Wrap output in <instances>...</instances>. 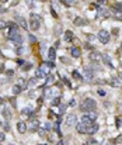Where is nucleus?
I'll return each instance as SVG.
<instances>
[{
    "instance_id": "1",
    "label": "nucleus",
    "mask_w": 122,
    "mask_h": 145,
    "mask_svg": "<svg viewBox=\"0 0 122 145\" xmlns=\"http://www.w3.org/2000/svg\"><path fill=\"white\" fill-rule=\"evenodd\" d=\"M95 107H97V103H95L94 99L87 97V99H84V100L82 102V104H80L79 108L82 111H84V113H91V111L95 110Z\"/></svg>"
},
{
    "instance_id": "2",
    "label": "nucleus",
    "mask_w": 122,
    "mask_h": 145,
    "mask_svg": "<svg viewBox=\"0 0 122 145\" xmlns=\"http://www.w3.org/2000/svg\"><path fill=\"white\" fill-rule=\"evenodd\" d=\"M30 27L32 28V31H38L41 27V17L35 13L30 14Z\"/></svg>"
},
{
    "instance_id": "3",
    "label": "nucleus",
    "mask_w": 122,
    "mask_h": 145,
    "mask_svg": "<svg viewBox=\"0 0 122 145\" xmlns=\"http://www.w3.org/2000/svg\"><path fill=\"white\" fill-rule=\"evenodd\" d=\"M82 120H83V123H86V124H94V121L97 120V113H94V111L86 113L82 117Z\"/></svg>"
},
{
    "instance_id": "4",
    "label": "nucleus",
    "mask_w": 122,
    "mask_h": 145,
    "mask_svg": "<svg viewBox=\"0 0 122 145\" xmlns=\"http://www.w3.org/2000/svg\"><path fill=\"white\" fill-rule=\"evenodd\" d=\"M97 38L100 40L101 44H108V42H110V33H108L107 30H100Z\"/></svg>"
},
{
    "instance_id": "5",
    "label": "nucleus",
    "mask_w": 122,
    "mask_h": 145,
    "mask_svg": "<svg viewBox=\"0 0 122 145\" xmlns=\"http://www.w3.org/2000/svg\"><path fill=\"white\" fill-rule=\"evenodd\" d=\"M53 68H55V63H53V62H51V61H49V62H45V63H42V65L39 66V69H41V72H42L44 75L46 76V75H48V72H49L51 69H53Z\"/></svg>"
},
{
    "instance_id": "6",
    "label": "nucleus",
    "mask_w": 122,
    "mask_h": 145,
    "mask_svg": "<svg viewBox=\"0 0 122 145\" xmlns=\"http://www.w3.org/2000/svg\"><path fill=\"white\" fill-rule=\"evenodd\" d=\"M9 38H10V41L15 45H22V41H24V38L20 35V33L18 34H9Z\"/></svg>"
},
{
    "instance_id": "7",
    "label": "nucleus",
    "mask_w": 122,
    "mask_h": 145,
    "mask_svg": "<svg viewBox=\"0 0 122 145\" xmlns=\"http://www.w3.org/2000/svg\"><path fill=\"white\" fill-rule=\"evenodd\" d=\"M88 59L91 62H100V61H102V54L97 52V51H93V52L88 54Z\"/></svg>"
},
{
    "instance_id": "8",
    "label": "nucleus",
    "mask_w": 122,
    "mask_h": 145,
    "mask_svg": "<svg viewBox=\"0 0 122 145\" xmlns=\"http://www.w3.org/2000/svg\"><path fill=\"white\" fill-rule=\"evenodd\" d=\"M76 121H77V117H76L75 114H70V115H67V117H66L65 125H66L67 128H69V127H73V125H76Z\"/></svg>"
},
{
    "instance_id": "9",
    "label": "nucleus",
    "mask_w": 122,
    "mask_h": 145,
    "mask_svg": "<svg viewBox=\"0 0 122 145\" xmlns=\"http://www.w3.org/2000/svg\"><path fill=\"white\" fill-rule=\"evenodd\" d=\"M88 125L90 124H86V123H79V124H76V131L80 134H87V131H88Z\"/></svg>"
},
{
    "instance_id": "10",
    "label": "nucleus",
    "mask_w": 122,
    "mask_h": 145,
    "mask_svg": "<svg viewBox=\"0 0 122 145\" xmlns=\"http://www.w3.org/2000/svg\"><path fill=\"white\" fill-rule=\"evenodd\" d=\"M7 27H9V34H18V33H20L18 25L15 24V23H9Z\"/></svg>"
},
{
    "instance_id": "11",
    "label": "nucleus",
    "mask_w": 122,
    "mask_h": 145,
    "mask_svg": "<svg viewBox=\"0 0 122 145\" xmlns=\"http://www.w3.org/2000/svg\"><path fill=\"white\" fill-rule=\"evenodd\" d=\"M84 78L88 79V80H91L94 78V70H93V68H90V66L84 68Z\"/></svg>"
},
{
    "instance_id": "12",
    "label": "nucleus",
    "mask_w": 122,
    "mask_h": 145,
    "mask_svg": "<svg viewBox=\"0 0 122 145\" xmlns=\"http://www.w3.org/2000/svg\"><path fill=\"white\" fill-rule=\"evenodd\" d=\"M15 21L18 23V25H20L21 28H24V30L28 28V24H27V21H25V18H22L21 16H15Z\"/></svg>"
},
{
    "instance_id": "13",
    "label": "nucleus",
    "mask_w": 122,
    "mask_h": 145,
    "mask_svg": "<svg viewBox=\"0 0 122 145\" xmlns=\"http://www.w3.org/2000/svg\"><path fill=\"white\" fill-rule=\"evenodd\" d=\"M30 130L32 131V133H37L38 130H39V121L35 118V120H31V125H30Z\"/></svg>"
},
{
    "instance_id": "14",
    "label": "nucleus",
    "mask_w": 122,
    "mask_h": 145,
    "mask_svg": "<svg viewBox=\"0 0 122 145\" xmlns=\"http://www.w3.org/2000/svg\"><path fill=\"white\" fill-rule=\"evenodd\" d=\"M17 131L20 134H24L25 131H27V124H25L24 121H18L17 123Z\"/></svg>"
},
{
    "instance_id": "15",
    "label": "nucleus",
    "mask_w": 122,
    "mask_h": 145,
    "mask_svg": "<svg viewBox=\"0 0 122 145\" xmlns=\"http://www.w3.org/2000/svg\"><path fill=\"white\" fill-rule=\"evenodd\" d=\"M2 113H3V115H4L6 120H10V118H11V110H10V107H9V106H4Z\"/></svg>"
},
{
    "instance_id": "16",
    "label": "nucleus",
    "mask_w": 122,
    "mask_h": 145,
    "mask_svg": "<svg viewBox=\"0 0 122 145\" xmlns=\"http://www.w3.org/2000/svg\"><path fill=\"white\" fill-rule=\"evenodd\" d=\"M108 85L112 86V88H121V82H119V79H117V78H111L108 80Z\"/></svg>"
},
{
    "instance_id": "17",
    "label": "nucleus",
    "mask_w": 122,
    "mask_h": 145,
    "mask_svg": "<svg viewBox=\"0 0 122 145\" xmlns=\"http://www.w3.org/2000/svg\"><path fill=\"white\" fill-rule=\"evenodd\" d=\"M48 56H49V61H51V62H53V61H55V58H56V48H55V47L49 48Z\"/></svg>"
},
{
    "instance_id": "18",
    "label": "nucleus",
    "mask_w": 122,
    "mask_h": 145,
    "mask_svg": "<svg viewBox=\"0 0 122 145\" xmlns=\"http://www.w3.org/2000/svg\"><path fill=\"white\" fill-rule=\"evenodd\" d=\"M98 128H100V127H98L97 124H90V125H88V131H87V134H90V135L95 134V133L98 131Z\"/></svg>"
},
{
    "instance_id": "19",
    "label": "nucleus",
    "mask_w": 122,
    "mask_h": 145,
    "mask_svg": "<svg viewBox=\"0 0 122 145\" xmlns=\"http://www.w3.org/2000/svg\"><path fill=\"white\" fill-rule=\"evenodd\" d=\"M102 61H104V63H105L107 66L114 68V65H112V61H111V56H110V55H107V54H105V55H102Z\"/></svg>"
},
{
    "instance_id": "20",
    "label": "nucleus",
    "mask_w": 122,
    "mask_h": 145,
    "mask_svg": "<svg viewBox=\"0 0 122 145\" xmlns=\"http://www.w3.org/2000/svg\"><path fill=\"white\" fill-rule=\"evenodd\" d=\"M70 54H72L73 58H79L80 54H82V51H80L77 47H73V48H70Z\"/></svg>"
},
{
    "instance_id": "21",
    "label": "nucleus",
    "mask_w": 122,
    "mask_h": 145,
    "mask_svg": "<svg viewBox=\"0 0 122 145\" xmlns=\"http://www.w3.org/2000/svg\"><path fill=\"white\" fill-rule=\"evenodd\" d=\"M63 37H65V41H67V42H70V41H73V38H75V35H73V33H72V31H66Z\"/></svg>"
},
{
    "instance_id": "22",
    "label": "nucleus",
    "mask_w": 122,
    "mask_h": 145,
    "mask_svg": "<svg viewBox=\"0 0 122 145\" xmlns=\"http://www.w3.org/2000/svg\"><path fill=\"white\" fill-rule=\"evenodd\" d=\"M53 80H55V78H53L52 75H48V76H46V80H45V86H46V88H49V86H52Z\"/></svg>"
},
{
    "instance_id": "23",
    "label": "nucleus",
    "mask_w": 122,
    "mask_h": 145,
    "mask_svg": "<svg viewBox=\"0 0 122 145\" xmlns=\"http://www.w3.org/2000/svg\"><path fill=\"white\" fill-rule=\"evenodd\" d=\"M37 86V78H31L30 80H28V83H27V88H30V89H32Z\"/></svg>"
},
{
    "instance_id": "24",
    "label": "nucleus",
    "mask_w": 122,
    "mask_h": 145,
    "mask_svg": "<svg viewBox=\"0 0 122 145\" xmlns=\"http://www.w3.org/2000/svg\"><path fill=\"white\" fill-rule=\"evenodd\" d=\"M17 86H20L21 89H25V88H27L25 79H24V78H18V80H17Z\"/></svg>"
},
{
    "instance_id": "25",
    "label": "nucleus",
    "mask_w": 122,
    "mask_h": 145,
    "mask_svg": "<svg viewBox=\"0 0 122 145\" xmlns=\"http://www.w3.org/2000/svg\"><path fill=\"white\" fill-rule=\"evenodd\" d=\"M75 24H76V25H84V24H87V21L83 20L82 17H76V18H75Z\"/></svg>"
},
{
    "instance_id": "26",
    "label": "nucleus",
    "mask_w": 122,
    "mask_h": 145,
    "mask_svg": "<svg viewBox=\"0 0 122 145\" xmlns=\"http://www.w3.org/2000/svg\"><path fill=\"white\" fill-rule=\"evenodd\" d=\"M98 16H101V17H108V11L105 10V9H100V10H98Z\"/></svg>"
},
{
    "instance_id": "27",
    "label": "nucleus",
    "mask_w": 122,
    "mask_h": 145,
    "mask_svg": "<svg viewBox=\"0 0 122 145\" xmlns=\"http://www.w3.org/2000/svg\"><path fill=\"white\" fill-rule=\"evenodd\" d=\"M44 73L42 72H41V69H39V68H38V69L37 70H35V78H37V79H41V78H44Z\"/></svg>"
},
{
    "instance_id": "28",
    "label": "nucleus",
    "mask_w": 122,
    "mask_h": 145,
    "mask_svg": "<svg viewBox=\"0 0 122 145\" xmlns=\"http://www.w3.org/2000/svg\"><path fill=\"white\" fill-rule=\"evenodd\" d=\"M114 9H115L117 11H122V3H121V2L114 3Z\"/></svg>"
},
{
    "instance_id": "29",
    "label": "nucleus",
    "mask_w": 122,
    "mask_h": 145,
    "mask_svg": "<svg viewBox=\"0 0 122 145\" xmlns=\"http://www.w3.org/2000/svg\"><path fill=\"white\" fill-rule=\"evenodd\" d=\"M72 75H73V78H75L76 80H82L83 78H82V75H80V73L77 72V70H73V73H72Z\"/></svg>"
},
{
    "instance_id": "30",
    "label": "nucleus",
    "mask_w": 122,
    "mask_h": 145,
    "mask_svg": "<svg viewBox=\"0 0 122 145\" xmlns=\"http://www.w3.org/2000/svg\"><path fill=\"white\" fill-rule=\"evenodd\" d=\"M21 90H22V89L20 88V86H17V85L13 86V93H14V95H18V93H20Z\"/></svg>"
},
{
    "instance_id": "31",
    "label": "nucleus",
    "mask_w": 122,
    "mask_h": 145,
    "mask_svg": "<svg viewBox=\"0 0 122 145\" xmlns=\"http://www.w3.org/2000/svg\"><path fill=\"white\" fill-rule=\"evenodd\" d=\"M97 95L101 96V97H104V96H107V92H105L104 89H98V90H97Z\"/></svg>"
},
{
    "instance_id": "32",
    "label": "nucleus",
    "mask_w": 122,
    "mask_h": 145,
    "mask_svg": "<svg viewBox=\"0 0 122 145\" xmlns=\"http://www.w3.org/2000/svg\"><path fill=\"white\" fill-rule=\"evenodd\" d=\"M52 106H55V107H56V106H60V99L59 97L53 99V100H52Z\"/></svg>"
},
{
    "instance_id": "33",
    "label": "nucleus",
    "mask_w": 122,
    "mask_h": 145,
    "mask_svg": "<svg viewBox=\"0 0 122 145\" xmlns=\"http://www.w3.org/2000/svg\"><path fill=\"white\" fill-rule=\"evenodd\" d=\"M21 113L25 115H31V107H27V108H24V110H21Z\"/></svg>"
},
{
    "instance_id": "34",
    "label": "nucleus",
    "mask_w": 122,
    "mask_h": 145,
    "mask_svg": "<svg viewBox=\"0 0 122 145\" xmlns=\"http://www.w3.org/2000/svg\"><path fill=\"white\" fill-rule=\"evenodd\" d=\"M95 144H97V141L94 138H88L87 140V145H95Z\"/></svg>"
},
{
    "instance_id": "35",
    "label": "nucleus",
    "mask_w": 122,
    "mask_h": 145,
    "mask_svg": "<svg viewBox=\"0 0 122 145\" xmlns=\"http://www.w3.org/2000/svg\"><path fill=\"white\" fill-rule=\"evenodd\" d=\"M115 18L117 20H122V11H115Z\"/></svg>"
},
{
    "instance_id": "36",
    "label": "nucleus",
    "mask_w": 122,
    "mask_h": 145,
    "mask_svg": "<svg viewBox=\"0 0 122 145\" xmlns=\"http://www.w3.org/2000/svg\"><path fill=\"white\" fill-rule=\"evenodd\" d=\"M115 144H119V142H122V135H118L117 138H115V141H114Z\"/></svg>"
},
{
    "instance_id": "37",
    "label": "nucleus",
    "mask_w": 122,
    "mask_h": 145,
    "mask_svg": "<svg viewBox=\"0 0 122 145\" xmlns=\"http://www.w3.org/2000/svg\"><path fill=\"white\" fill-rule=\"evenodd\" d=\"M95 40V37L93 34H87V41H94Z\"/></svg>"
},
{
    "instance_id": "38",
    "label": "nucleus",
    "mask_w": 122,
    "mask_h": 145,
    "mask_svg": "<svg viewBox=\"0 0 122 145\" xmlns=\"http://www.w3.org/2000/svg\"><path fill=\"white\" fill-rule=\"evenodd\" d=\"M65 110H66V106H65V104H60V107H59L60 114H62V113H65Z\"/></svg>"
},
{
    "instance_id": "39",
    "label": "nucleus",
    "mask_w": 122,
    "mask_h": 145,
    "mask_svg": "<svg viewBox=\"0 0 122 145\" xmlns=\"http://www.w3.org/2000/svg\"><path fill=\"white\" fill-rule=\"evenodd\" d=\"M28 97H31V99H35V97H37V95H35V92H34V90H31V92H30Z\"/></svg>"
},
{
    "instance_id": "40",
    "label": "nucleus",
    "mask_w": 122,
    "mask_h": 145,
    "mask_svg": "<svg viewBox=\"0 0 122 145\" xmlns=\"http://www.w3.org/2000/svg\"><path fill=\"white\" fill-rule=\"evenodd\" d=\"M44 127H45V128H44L45 131H49V130H51V123H45Z\"/></svg>"
},
{
    "instance_id": "41",
    "label": "nucleus",
    "mask_w": 122,
    "mask_h": 145,
    "mask_svg": "<svg viewBox=\"0 0 122 145\" xmlns=\"http://www.w3.org/2000/svg\"><path fill=\"white\" fill-rule=\"evenodd\" d=\"M6 75H7V76H13V75H14V70H11V69L6 70Z\"/></svg>"
},
{
    "instance_id": "42",
    "label": "nucleus",
    "mask_w": 122,
    "mask_h": 145,
    "mask_svg": "<svg viewBox=\"0 0 122 145\" xmlns=\"http://www.w3.org/2000/svg\"><path fill=\"white\" fill-rule=\"evenodd\" d=\"M60 61H62L63 63H66V65H67V63H69V59H67L66 56H62V58H60Z\"/></svg>"
},
{
    "instance_id": "43",
    "label": "nucleus",
    "mask_w": 122,
    "mask_h": 145,
    "mask_svg": "<svg viewBox=\"0 0 122 145\" xmlns=\"http://www.w3.org/2000/svg\"><path fill=\"white\" fill-rule=\"evenodd\" d=\"M30 41H31V42H37V38H35L32 34H30Z\"/></svg>"
},
{
    "instance_id": "44",
    "label": "nucleus",
    "mask_w": 122,
    "mask_h": 145,
    "mask_svg": "<svg viewBox=\"0 0 122 145\" xmlns=\"http://www.w3.org/2000/svg\"><path fill=\"white\" fill-rule=\"evenodd\" d=\"M22 51H24V48H22V47H18V48H17V51H15V52H17L18 55H20V54H22Z\"/></svg>"
},
{
    "instance_id": "45",
    "label": "nucleus",
    "mask_w": 122,
    "mask_h": 145,
    "mask_svg": "<svg viewBox=\"0 0 122 145\" xmlns=\"http://www.w3.org/2000/svg\"><path fill=\"white\" fill-rule=\"evenodd\" d=\"M4 138H6L4 133H0V142H3V141H4Z\"/></svg>"
},
{
    "instance_id": "46",
    "label": "nucleus",
    "mask_w": 122,
    "mask_h": 145,
    "mask_svg": "<svg viewBox=\"0 0 122 145\" xmlns=\"http://www.w3.org/2000/svg\"><path fill=\"white\" fill-rule=\"evenodd\" d=\"M6 25H7V24H6L4 21H3V20H0V30H2V28H4Z\"/></svg>"
},
{
    "instance_id": "47",
    "label": "nucleus",
    "mask_w": 122,
    "mask_h": 145,
    "mask_svg": "<svg viewBox=\"0 0 122 145\" xmlns=\"http://www.w3.org/2000/svg\"><path fill=\"white\" fill-rule=\"evenodd\" d=\"M62 4H65V6H67V7H69V6L73 4V2H62Z\"/></svg>"
},
{
    "instance_id": "48",
    "label": "nucleus",
    "mask_w": 122,
    "mask_h": 145,
    "mask_svg": "<svg viewBox=\"0 0 122 145\" xmlns=\"http://www.w3.org/2000/svg\"><path fill=\"white\" fill-rule=\"evenodd\" d=\"M51 11H52V16H53V17H55V18H56V17H58L56 11H55V10H53V9H51Z\"/></svg>"
},
{
    "instance_id": "49",
    "label": "nucleus",
    "mask_w": 122,
    "mask_h": 145,
    "mask_svg": "<svg viewBox=\"0 0 122 145\" xmlns=\"http://www.w3.org/2000/svg\"><path fill=\"white\" fill-rule=\"evenodd\" d=\"M17 63H18V65H24V61H22V59H17Z\"/></svg>"
},
{
    "instance_id": "50",
    "label": "nucleus",
    "mask_w": 122,
    "mask_h": 145,
    "mask_svg": "<svg viewBox=\"0 0 122 145\" xmlns=\"http://www.w3.org/2000/svg\"><path fill=\"white\" fill-rule=\"evenodd\" d=\"M63 82H65L66 85H67V86H69V88H70V83H69V80H67L66 78H63Z\"/></svg>"
},
{
    "instance_id": "51",
    "label": "nucleus",
    "mask_w": 122,
    "mask_h": 145,
    "mask_svg": "<svg viewBox=\"0 0 122 145\" xmlns=\"http://www.w3.org/2000/svg\"><path fill=\"white\" fill-rule=\"evenodd\" d=\"M44 134H45V130H39V135H41V137H44Z\"/></svg>"
},
{
    "instance_id": "52",
    "label": "nucleus",
    "mask_w": 122,
    "mask_h": 145,
    "mask_svg": "<svg viewBox=\"0 0 122 145\" xmlns=\"http://www.w3.org/2000/svg\"><path fill=\"white\" fill-rule=\"evenodd\" d=\"M4 130H6V131H9V130H10V128H9V124H4Z\"/></svg>"
},
{
    "instance_id": "53",
    "label": "nucleus",
    "mask_w": 122,
    "mask_h": 145,
    "mask_svg": "<svg viewBox=\"0 0 122 145\" xmlns=\"http://www.w3.org/2000/svg\"><path fill=\"white\" fill-rule=\"evenodd\" d=\"M58 145H63V142H62V141H59V142H58Z\"/></svg>"
},
{
    "instance_id": "54",
    "label": "nucleus",
    "mask_w": 122,
    "mask_h": 145,
    "mask_svg": "<svg viewBox=\"0 0 122 145\" xmlns=\"http://www.w3.org/2000/svg\"><path fill=\"white\" fill-rule=\"evenodd\" d=\"M119 78H122V70H121V72H119Z\"/></svg>"
},
{
    "instance_id": "55",
    "label": "nucleus",
    "mask_w": 122,
    "mask_h": 145,
    "mask_svg": "<svg viewBox=\"0 0 122 145\" xmlns=\"http://www.w3.org/2000/svg\"><path fill=\"white\" fill-rule=\"evenodd\" d=\"M0 56H2V49H0Z\"/></svg>"
},
{
    "instance_id": "56",
    "label": "nucleus",
    "mask_w": 122,
    "mask_h": 145,
    "mask_svg": "<svg viewBox=\"0 0 122 145\" xmlns=\"http://www.w3.org/2000/svg\"><path fill=\"white\" fill-rule=\"evenodd\" d=\"M41 145H48V144H41Z\"/></svg>"
},
{
    "instance_id": "57",
    "label": "nucleus",
    "mask_w": 122,
    "mask_h": 145,
    "mask_svg": "<svg viewBox=\"0 0 122 145\" xmlns=\"http://www.w3.org/2000/svg\"><path fill=\"white\" fill-rule=\"evenodd\" d=\"M121 51H122V44H121Z\"/></svg>"
},
{
    "instance_id": "58",
    "label": "nucleus",
    "mask_w": 122,
    "mask_h": 145,
    "mask_svg": "<svg viewBox=\"0 0 122 145\" xmlns=\"http://www.w3.org/2000/svg\"><path fill=\"white\" fill-rule=\"evenodd\" d=\"M0 125H2V121H0Z\"/></svg>"
},
{
    "instance_id": "59",
    "label": "nucleus",
    "mask_w": 122,
    "mask_h": 145,
    "mask_svg": "<svg viewBox=\"0 0 122 145\" xmlns=\"http://www.w3.org/2000/svg\"><path fill=\"white\" fill-rule=\"evenodd\" d=\"M10 145H13V144H10Z\"/></svg>"
}]
</instances>
